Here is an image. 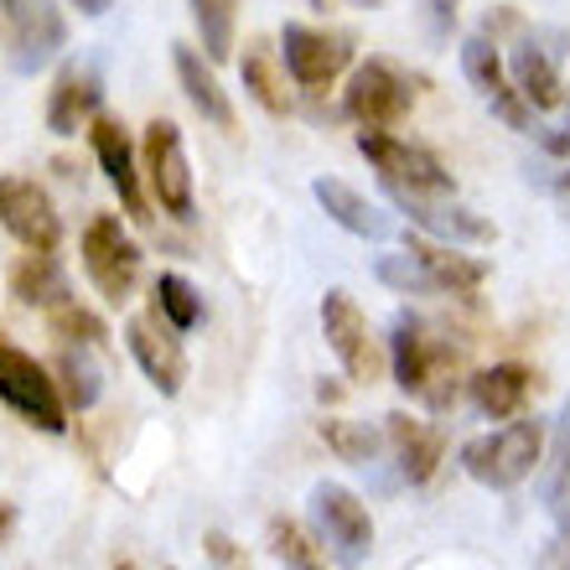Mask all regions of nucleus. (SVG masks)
Wrapping results in <instances>:
<instances>
[{
    "mask_svg": "<svg viewBox=\"0 0 570 570\" xmlns=\"http://www.w3.org/2000/svg\"><path fill=\"white\" fill-rule=\"evenodd\" d=\"M390 368L405 394H415L431 410H446L456 400V384H462V347H451V337L425 332L415 316H394Z\"/></svg>",
    "mask_w": 570,
    "mask_h": 570,
    "instance_id": "obj_1",
    "label": "nucleus"
},
{
    "mask_svg": "<svg viewBox=\"0 0 570 570\" xmlns=\"http://www.w3.org/2000/svg\"><path fill=\"white\" fill-rule=\"evenodd\" d=\"M540 456H544V425L513 415L509 425L466 441L462 472L472 482H482V488H493V493H509V488H519V482L540 472Z\"/></svg>",
    "mask_w": 570,
    "mask_h": 570,
    "instance_id": "obj_2",
    "label": "nucleus"
},
{
    "mask_svg": "<svg viewBox=\"0 0 570 570\" xmlns=\"http://www.w3.org/2000/svg\"><path fill=\"white\" fill-rule=\"evenodd\" d=\"M0 405L11 410L16 421H27L31 431H47V435H62L68 415H73L52 368L37 363L31 353H21L11 337H0Z\"/></svg>",
    "mask_w": 570,
    "mask_h": 570,
    "instance_id": "obj_3",
    "label": "nucleus"
},
{
    "mask_svg": "<svg viewBox=\"0 0 570 570\" xmlns=\"http://www.w3.org/2000/svg\"><path fill=\"white\" fill-rule=\"evenodd\" d=\"M358 156L379 171L384 187L400 193H425V197H456V177L446 171V161L435 150L400 140L390 130H358Z\"/></svg>",
    "mask_w": 570,
    "mask_h": 570,
    "instance_id": "obj_4",
    "label": "nucleus"
},
{
    "mask_svg": "<svg viewBox=\"0 0 570 570\" xmlns=\"http://www.w3.org/2000/svg\"><path fill=\"white\" fill-rule=\"evenodd\" d=\"M140 177H146L150 197L166 218L193 224L197 218V193H193V166H187V146L171 120H150L140 136Z\"/></svg>",
    "mask_w": 570,
    "mask_h": 570,
    "instance_id": "obj_5",
    "label": "nucleus"
},
{
    "mask_svg": "<svg viewBox=\"0 0 570 570\" xmlns=\"http://www.w3.org/2000/svg\"><path fill=\"white\" fill-rule=\"evenodd\" d=\"M415 109V78L394 58H368L353 68L343 89V115L358 130H390Z\"/></svg>",
    "mask_w": 570,
    "mask_h": 570,
    "instance_id": "obj_6",
    "label": "nucleus"
},
{
    "mask_svg": "<svg viewBox=\"0 0 570 570\" xmlns=\"http://www.w3.org/2000/svg\"><path fill=\"white\" fill-rule=\"evenodd\" d=\"M78 249H83V271H89L94 291H99L109 306H125L140 281V259H146L140 244L130 239V228H125L115 213H94Z\"/></svg>",
    "mask_w": 570,
    "mask_h": 570,
    "instance_id": "obj_7",
    "label": "nucleus"
},
{
    "mask_svg": "<svg viewBox=\"0 0 570 570\" xmlns=\"http://www.w3.org/2000/svg\"><path fill=\"white\" fill-rule=\"evenodd\" d=\"M312 524L316 540L332 550V560L347 570H358L374 550V519L358 493H347L343 482H316L312 488Z\"/></svg>",
    "mask_w": 570,
    "mask_h": 570,
    "instance_id": "obj_8",
    "label": "nucleus"
},
{
    "mask_svg": "<svg viewBox=\"0 0 570 570\" xmlns=\"http://www.w3.org/2000/svg\"><path fill=\"white\" fill-rule=\"evenodd\" d=\"M281 62L296 89H327L353 68V37L347 31H327V27H306L291 21L281 27Z\"/></svg>",
    "mask_w": 570,
    "mask_h": 570,
    "instance_id": "obj_9",
    "label": "nucleus"
},
{
    "mask_svg": "<svg viewBox=\"0 0 570 570\" xmlns=\"http://www.w3.org/2000/svg\"><path fill=\"white\" fill-rule=\"evenodd\" d=\"M0 228L31 255H58L62 218L31 177H0Z\"/></svg>",
    "mask_w": 570,
    "mask_h": 570,
    "instance_id": "obj_10",
    "label": "nucleus"
},
{
    "mask_svg": "<svg viewBox=\"0 0 570 570\" xmlns=\"http://www.w3.org/2000/svg\"><path fill=\"white\" fill-rule=\"evenodd\" d=\"M0 21L11 31V58L21 73H37L68 47V16L52 0H0Z\"/></svg>",
    "mask_w": 570,
    "mask_h": 570,
    "instance_id": "obj_11",
    "label": "nucleus"
},
{
    "mask_svg": "<svg viewBox=\"0 0 570 570\" xmlns=\"http://www.w3.org/2000/svg\"><path fill=\"white\" fill-rule=\"evenodd\" d=\"M89 140H94V156H99V171L109 177V187L120 193L125 213L136 218V224H150L156 213H150L146 203V177H140V150L136 140H130V130H125V120H115V115H94L89 120Z\"/></svg>",
    "mask_w": 570,
    "mask_h": 570,
    "instance_id": "obj_12",
    "label": "nucleus"
},
{
    "mask_svg": "<svg viewBox=\"0 0 570 570\" xmlns=\"http://www.w3.org/2000/svg\"><path fill=\"white\" fill-rule=\"evenodd\" d=\"M322 337H327V347L337 353V363H343V374L353 384H374L379 347H374V332H368V316L358 312V301L347 291H327L322 296Z\"/></svg>",
    "mask_w": 570,
    "mask_h": 570,
    "instance_id": "obj_13",
    "label": "nucleus"
},
{
    "mask_svg": "<svg viewBox=\"0 0 570 570\" xmlns=\"http://www.w3.org/2000/svg\"><path fill=\"white\" fill-rule=\"evenodd\" d=\"M384 193H390V203L405 213L410 224L421 228V234H431V239H441V244H456V249H478V244H493V239H498V228L488 224V218H478L472 208L451 203V197L400 193V187H384Z\"/></svg>",
    "mask_w": 570,
    "mask_h": 570,
    "instance_id": "obj_14",
    "label": "nucleus"
},
{
    "mask_svg": "<svg viewBox=\"0 0 570 570\" xmlns=\"http://www.w3.org/2000/svg\"><path fill=\"white\" fill-rule=\"evenodd\" d=\"M462 73H466V83L493 105V115L509 125V130H529V125H534V109L524 105V94L513 89V78H509V68H503V58H498L493 37H466L462 42Z\"/></svg>",
    "mask_w": 570,
    "mask_h": 570,
    "instance_id": "obj_15",
    "label": "nucleus"
},
{
    "mask_svg": "<svg viewBox=\"0 0 570 570\" xmlns=\"http://www.w3.org/2000/svg\"><path fill=\"white\" fill-rule=\"evenodd\" d=\"M125 347H130V358L140 363V374L156 384V390L171 400V394H181V384H187V353H181L177 332L166 327L161 316H130L125 322Z\"/></svg>",
    "mask_w": 570,
    "mask_h": 570,
    "instance_id": "obj_16",
    "label": "nucleus"
},
{
    "mask_svg": "<svg viewBox=\"0 0 570 570\" xmlns=\"http://www.w3.org/2000/svg\"><path fill=\"white\" fill-rule=\"evenodd\" d=\"M105 109V78L94 62H68L47 94V130L52 136H78L83 125Z\"/></svg>",
    "mask_w": 570,
    "mask_h": 570,
    "instance_id": "obj_17",
    "label": "nucleus"
},
{
    "mask_svg": "<svg viewBox=\"0 0 570 570\" xmlns=\"http://www.w3.org/2000/svg\"><path fill=\"white\" fill-rule=\"evenodd\" d=\"M384 446L394 451L400 478H405L410 488H425V482L435 478L441 456H446V441H441V431H435V425H425V421H410L405 410L384 415Z\"/></svg>",
    "mask_w": 570,
    "mask_h": 570,
    "instance_id": "obj_18",
    "label": "nucleus"
},
{
    "mask_svg": "<svg viewBox=\"0 0 570 570\" xmlns=\"http://www.w3.org/2000/svg\"><path fill=\"white\" fill-rule=\"evenodd\" d=\"M171 62H177V83H181V94H187V105H193L213 130H234V125H239L234 120V99H228V89L218 83L213 62L203 58V47L177 42L171 47Z\"/></svg>",
    "mask_w": 570,
    "mask_h": 570,
    "instance_id": "obj_19",
    "label": "nucleus"
},
{
    "mask_svg": "<svg viewBox=\"0 0 570 570\" xmlns=\"http://www.w3.org/2000/svg\"><path fill=\"white\" fill-rule=\"evenodd\" d=\"M312 197L322 203V213H327L332 224L347 228L353 239H394L390 213H379L374 203H368L358 187H347L343 177H316L312 181Z\"/></svg>",
    "mask_w": 570,
    "mask_h": 570,
    "instance_id": "obj_20",
    "label": "nucleus"
},
{
    "mask_svg": "<svg viewBox=\"0 0 570 570\" xmlns=\"http://www.w3.org/2000/svg\"><path fill=\"white\" fill-rule=\"evenodd\" d=\"M405 249L425 265V275L435 281V296H466L488 281V259L478 255H462L456 244H441V239H415L405 234Z\"/></svg>",
    "mask_w": 570,
    "mask_h": 570,
    "instance_id": "obj_21",
    "label": "nucleus"
},
{
    "mask_svg": "<svg viewBox=\"0 0 570 570\" xmlns=\"http://www.w3.org/2000/svg\"><path fill=\"white\" fill-rule=\"evenodd\" d=\"M529 390H534V374H529L524 363H493V368H482V374L466 379V394H472V405H478L488 421L524 415Z\"/></svg>",
    "mask_w": 570,
    "mask_h": 570,
    "instance_id": "obj_22",
    "label": "nucleus"
},
{
    "mask_svg": "<svg viewBox=\"0 0 570 570\" xmlns=\"http://www.w3.org/2000/svg\"><path fill=\"white\" fill-rule=\"evenodd\" d=\"M509 78H513V89L524 94L529 109H560V99H566V83H560L556 52H550V47H540L534 37L513 47Z\"/></svg>",
    "mask_w": 570,
    "mask_h": 570,
    "instance_id": "obj_23",
    "label": "nucleus"
},
{
    "mask_svg": "<svg viewBox=\"0 0 570 570\" xmlns=\"http://www.w3.org/2000/svg\"><path fill=\"white\" fill-rule=\"evenodd\" d=\"M540 498L556 519V534H570V400L560 405V421L540 456Z\"/></svg>",
    "mask_w": 570,
    "mask_h": 570,
    "instance_id": "obj_24",
    "label": "nucleus"
},
{
    "mask_svg": "<svg viewBox=\"0 0 570 570\" xmlns=\"http://www.w3.org/2000/svg\"><path fill=\"white\" fill-rule=\"evenodd\" d=\"M11 296L31 312H58L62 301H73V285H68V271H62L52 255H31L11 271Z\"/></svg>",
    "mask_w": 570,
    "mask_h": 570,
    "instance_id": "obj_25",
    "label": "nucleus"
},
{
    "mask_svg": "<svg viewBox=\"0 0 570 570\" xmlns=\"http://www.w3.org/2000/svg\"><path fill=\"white\" fill-rule=\"evenodd\" d=\"M197 27V42H203V58L218 68V62L234 58V37H239V0H187Z\"/></svg>",
    "mask_w": 570,
    "mask_h": 570,
    "instance_id": "obj_26",
    "label": "nucleus"
},
{
    "mask_svg": "<svg viewBox=\"0 0 570 570\" xmlns=\"http://www.w3.org/2000/svg\"><path fill=\"white\" fill-rule=\"evenodd\" d=\"M244 89L255 94V105L265 115H291V94H285V73L275 68V47L271 42H249L239 58Z\"/></svg>",
    "mask_w": 570,
    "mask_h": 570,
    "instance_id": "obj_27",
    "label": "nucleus"
},
{
    "mask_svg": "<svg viewBox=\"0 0 570 570\" xmlns=\"http://www.w3.org/2000/svg\"><path fill=\"white\" fill-rule=\"evenodd\" d=\"M150 306L171 332H193L203 322V291H197L187 275H161L150 285Z\"/></svg>",
    "mask_w": 570,
    "mask_h": 570,
    "instance_id": "obj_28",
    "label": "nucleus"
},
{
    "mask_svg": "<svg viewBox=\"0 0 570 570\" xmlns=\"http://www.w3.org/2000/svg\"><path fill=\"white\" fill-rule=\"evenodd\" d=\"M52 379H58L62 400H68V410H94V400H99V368L89 363V347H62L58 363H52Z\"/></svg>",
    "mask_w": 570,
    "mask_h": 570,
    "instance_id": "obj_29",
    "label": "nucleus"
},
{
    "mask_svg": "<svg viewBox=\"0 0 570 570\" xmlns=\"http://www.w3.org/2000/svg\"><path fill=\"white\" fill-rule=\"evenodd\" d=\"M322 441L353 466H368L384 451V431H374L368 421H322Z\"/></svg>",
    "mask_w": 570,
    "mask_h": 570,
    "instance_id": "obj_30",
    "label": "nucleus"
},
{
    "mask_svg": "<svg viewBox=\"0 0 570 570\" xmlns=\"http://www.w3.org/2000/svg\"><path fill=\"white\" fill-rule=\"evenodd\" d=\"M47 322H52V337L78 343V347H105V337H109L105 322H99L89 306H78V301H62L58 312H47Z\"/></svg>",
    "mask_w": 570,
    "mask_h": 570,
    "instance_id": "obj_31",
    "label": "nucleus"
},
{
    "mask_svg": "<svg viewBox=\"0 0 570 570\" xmlns=\"http://www.w3.org/2000/svg\"><path fill=\"white\" fill-rule=\"evenodd\" d=\"M374 275L390 285V291H400V296H435V281L425 275V265L410 255V249H400V255H384L374 265Z\"/></svg>",
    "mask_w": 570,
    "mask_h": 570,
    "instance_id": "obj_32",
    "label": "nucleus"
},
{
    "mask_svg": "<svg viewBox=\"0 0 570 570\" xmlns=\"http://www.w3.org/2000/svg\"><path fill=\"white\" fill-rule=\"evenodd\" d=\"M271 556L291 570V566H306V560H322V544L306 540V529L291 524V519H271Z\"/></svg>",
    "mask_w": 570,
    "mask_h": 570,
    "instance_id": "obj_33",
    "label": "nucleus"
},
{
    "mask_svg": "<svg viewBox=\"0 0 570 570\" xmlns=\"http://www.w3.org/2000/svg\"><path fill=\"white\" fill-rule=\"evenodd\" d=\"M208 556L218 560V566H228V570H249V560L234 556V544H228L224 534H208Z\"/></svg>",
    "mask_w": 570,
    "mask_h": 570,
    "instance_id": "obj_34",
    "label": "nucleus"
},
{
    "mask_svg": "<svg viewBox=\"0 0 570 570\" xmlns=\"http://www.w3.org/2000/svg\"><path fill=\"white\" fill-rule=\"evenodd\" d=\"M544 570H570V534H556L544 550Z\"/></svg>",
    "mask_w": 570,
    "mask_h": 570,
    "instance_id": "obj_35",
    "label": "nucleus"
},
{
    "mask_svg": "<svg viewBox=\"0 0 570 570\" xmlns=\"http://www.w3.org/2000/svg\"><path fill=\"white\" fill-rule=\"evenodd\" d=\"M456 6H462V0H431L435 21H441V27H446V21H456Z\"/></svg>",
    "mask_w": 570,
    "mask_h": 570,
    "instance_id": "obj_36",
    "label": "nucleus"
},
{
    "mask_svg": "<svg viewBox=\"0 0 570 570\" xmlns=\"http://www.w3.org/2000/svg\"><path fill=\"white\" fill-rule=\"evenodd\" d=\"M73 6H78L83 16H105L109 6H115V0H73Z\"/></svg>",
    "mask_w": 570,
    "mask_h": 570,
    "instance_id": "obj_37",
    "label": "nucleus"
},
{
    "mask_svg": "<svg viewBox=\"0 0 570 570\" xmlns=\"http://www.w3.org/2000/svg\"><path fill=\"white\" fill-rule=\"evenodd\" d=\"M347 6H363V11H379L384 0H347Z\"/></svg>",
    "mask_w": 570,
    "mask_h": 570,
    "instance_id": "obj_38",
    "label": "nucleus"
},
{
    "mask_svg": "<svg viewBox=\"0 0 570 570\" xmlns=\"http://www.w3.org/2000/svg\"><path fill=\"white\" fill-rule=\"evenodd\" d=\"M291 570H327L322 560H306V566H291Z\"/></svg>",
    "mask_w": 570,
    "mask_h": 570,
    "instance_id": "obj_39",
    "label": "nucleus"
},
{
    "mask_svg": "<svg viewBox=\"0 0 570 570\" xmlns=\"http://www.w3.org/2000/svg\"><path fill=\"white\" fill-rule=\"evenodd\" d=\"M115 570H136V566H130V560H115Z\"/></svg>",
    "mask_w": 570,
    "mask_h": 570,
    "instance_id": "obj_40",
    "label": "nucleus"
}]
</instances>
